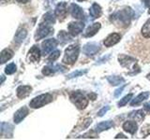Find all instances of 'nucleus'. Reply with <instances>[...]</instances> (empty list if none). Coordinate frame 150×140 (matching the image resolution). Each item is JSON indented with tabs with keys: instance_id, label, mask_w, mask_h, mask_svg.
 Returning <instances> with one entry per match:
<instances>
[{
	"instance_id": "nucleus-24",
	"label": "nucleus",
	"mask_w": 150,
	"mask_h": 140,
	"mask_svg": "<svg viewBox=\"0 0 150 140\" xmlns=\"http://www.w3.org/2000/svg\"><path fill=\"white\" fill-rule=\"evenodd\" d=\"M141 33H142L144 38H150V19H148L146 22L144 24V26L142 27V30H141Z\"/></svg>"
},
{
	"instance_id": "nucleus-1",
	"label": "nucleus",
	"mask_w": 150,
	"mask_h": 140,
	"mask_svg": "<svg viewBox=\"0 0 150 140\" xmlns=\"http://www.w3.org/2000/svg\"><path fill=\"white\" fill-rule=\"evenodd\" d=\"M133 16V11L130 8H127L125 9H122L115 13H114L111 16V20L115 22L118 25L123 24V25H129L130 22V19Z\"/></svg>"
},
{
	"instance_id": "nucleus-22",
	"label": "nucleus",
	"mask_w": 150,
	"mask_h": 140,
	"mask_svg": "<svg viewBox=\"0 0 150 140\" xmlns=\"http://www.w3.org/2000/svg\"><path fill=\"white\" fill-rule=\"evenodd\" d=\"M129 118L134 120L135 121H142L144 119V112L142 109L136 110L129 114Z\"/></svg>"
},
{
	"instance_id": "nucleus-9",
	"label": "nucleus",
	"mask_w": 150,
	"mask_h": 140,
	"mask_svg": "<svg viewBox=\"0 0 150 140\" xmlns=\"http://www.w3.org/2000/svg\"><path fill=\"white\" fill-rule=\"evenodd\" d=\"M69 9H70V14H71V16L73 18L78 19V20H83V19H84V13L83 11V9L80 8L78 5L71 4Z\"/></svg>"
},
{
	"instance_id": "nucleus-31",
	"label": "nucleus",
	"mask_w": 150,
	"mask_h": 140,
	"mask_svg": "<svg viewBox=\"0 0 150 140\" xmlns=\"http://www.w3.org/2000/svg\"><path fill=\"white\" fill-rule=\"evenodd\" d=\"M60 56V50H54V52H52L51 55L48 57L49 61H55Z\"/></svg>"
},
{
	"instance_id": "nucleus-4",
	"label": "nucleus",
	"mask_w": 150,
	"mask_h": 140,
	"mask_svg": "<svg viewBox=\"0 0 150 140\" xmlns=\"http://www.w3.org/2000/svg\"><path fill=\"white\" fill-rule=\"evenodd\" d=\"M53 101V96L50 93H45V94H40L39 96L35 97L30 102V106L32 108H39V107L43 106L50 102Z\"/></svg>"
},
{
	"instance_id": "nucleus-16",
	"label": "nucleus",
	"mask_w": 150,
	"mask_h": 140,
	"mask_svg": "<svg viewBox=\"0 0 150 140\" xmlns=\"http://www.w3.org/2000/svg\"><path fill=\"white\" fill-rule=\"evenodd\" d=\"M100 29V22H95V23H93L92 25L89 26L86 33H84V36H86V37H90V36H93L94 35H96L98 31Z\"/></svg>"
},
{
	"instance_id": "nucleus-28",
	"label": "nucleus",
	"mask_w": 150,
	"mask_h": 140,
	"mask_svg": "<svg viewBox=\"0 0 150 140\" xmlns=\"http://www.w3.org/2000/svg\"><path fill=\"white\" fill-rule=\"evenodd\" d=\"M44 21L51 23V24H53V23L55 22V18H54V15L52 12H48L46 13L44 15Z\"/></svg>"
},
{
	"instance_id": "nucleus-13",
	"label": "nucleus",
	"mask_w": 150,
	"mask_h": 140,
	"mask_svg": "<svg viewBox=\"0 0 150 140\" xmlns=\"http://www.w3.org/2000/svg\"><path fill=\"white\" fill-rule=\"evenodd\" d=\"M28 114V109L26 106H23L20 109H18L15 114H14V123H19L25 118L26 115Z\"/></svg>"
},
{
	"instance_id": "nucleus-30",
	"label": "nucleus",
	"mask_w": 150,
	"mask_h": 140,
	"mask_svg": "<svg viewBox=\"0 0 150 140\" xmlns=\"http://www.w3.org/2000/svg\"><path fill=\"white\" fill-rule=\"evenodd\" d=\"M132 98V93H129V94L126 95L124 98H122V99L118 102V106H125L126 104H128V102Z\"/></svg>"
},
{
	"instance_id": "nucleus-40",
	"label": "nucleus",
	"mask_w": 150,
	"mask_h": 140,
	"mask_svg": "<svg viewBox=\"0 0 150 140\" xmlns=\"http://www.w3.org/2000/svg\"><path fill=\"white\" fill-rule=\"evenodd\" d=\"M146 78H147L148 79H150V74H148V75H147V76H146Z\"/></svg>"
},
{
	"instance_id": "nucleus-20",
	"label": "nucleus",
	"mask_w": 150,
	"mask_h": 140,
	"mask_svg": "<svg viewBox=\"0 0 150 140\" xmlns=\"http://www.w3.org/2000/svg\"><path fill=\"white\" fill-rule=\"evenodd\" d=\"M112 125H114V123H112V120L102 121V123H98V124L97 125V127H96V132L100 133V132H102V131L108 130V129H110L111 127H112Z\"/></svg>"
},
{
	"instance_id": "nucleus-11",
	"label": "nucleus",
	"mask_w": 150,
	"mask_h": 140,
	"mask_svg": "<svg viewBox=\"0 0 150 140\" xmlns=\"http://www.w3.org/2000/svg\"><path fill=\"white\" fill-rule=\"evenodd\" d=\"M120 38H121V36L119 34H117V33H112V34L109 35L107 37H106V39H104V45L106 47H111V46H114L115 45L116 43H118V42L120 41Z\"/></svg>"
},
{
	"instance_id": "nucleus-21",
	"label": "nucleus",
	"mask_w": 150,
	"mask_h": 140,
	"mask_svg": "<svg viewBox=\"0 0 150 140\" xmlns=\"http://www.w3.org/2000/svg\"><path fill=\"white\" fill-rule=\"evenodd\" d=\"M12 56H13V51L11 49H5L1 52V60H0V62H1V64L6 63L7 61L12 58Z\"/></svg>"
},
{
	"instance_id": "nucleus-29",
	"label": "nucleus",
	"mask_w": 150,
	"mask_h": 140,
	"mask_svg": "<svg viewBox=\"0 0 150 140\" xmlns=\"http://www.w3.org/2000/svg\"><path fill=\"white\" fill-rule=\"evenodd\" d=\"M15 71H16L15 64H9L8 66H6V68H5V73L7 75H11L13 73H15Z\"/></svg>"
},
{
	"instance_id": "nucleus-6",
	"label": "nucleus",
	"mask_w": 150,
	"mask_h": 140,
	"mask_svg": "<svg viewBox=\"0 0 150 140\" xmlns=\"http://www.w3.org/2000/svg\"><path fill=\"white\" fill-rule=\"evenodd\" d=\"M57 44H58L57 40L54 39V38H50V39H47V40L43 41V42H42V44H41L42 54L47 55V54L51 53L52 51H53L56 48Z\"/></svg>"
},
{
	"instance_id": "nucleus-33",
	"label": "nucleus",
	"mask_w": 150,
	"mask_h": 140,
	"mask_svg": "<svg viewBox=\"0 0 150 140\" xmlns=\"http://www.w3.org/2000/svg\"><path fill=\"white\" fill-rule=\"evenodd\" d=\"M109 108H110V106H104L101 110H100V112H98V116H100V117H102L103 115H104V114L106 113V112H107L108 110H109Z\"/></svg>"
},
{
	"instance_id": "nucleus-2",
	"label": "nucleus",
	"mask_w": 150,
	"mask_h": 140,
	"mask_svg": "<svg viewBox=\"0 0 150 140\" xmlns=\"http://www.w3.org/2000/svg\"><path fill=\"white\" fill-rule=\"evenodd\" d=\"M80 48L77 44H73L69 46L65 50V55L63 58V62L68 64H72L76 62V60L79 56Z\"/></svg>"
},
{
	"instance_id": "nucleus-26",
	"label": "nucleus",
	"mask_w": 150,
	"mask_h": 140,
	"mask_svg": "<svg viewBox=\"0 0 150 140\" xmlns=\"http://www.w3.org/2000/svg\"><path fill=\"white\" fill-rule=\"evenodd\" d=\"M86 73H87V69L77 70V71H74L72 73H70L68 76V78H77V77H80V76H83V75L86 74Z\"/></svg>"
},
{
	"instance_id": "nucleus-7",
	"label": "nucleus",
	"mask_w": 150,
	"mask_h": 140,
	"mask_svg": "<svg viewBox=\"0 0 150 140\" xmlns=\"http://www.w3.org/2000/svg\"><path fill=\"white\" fill-rule=\"evenodd\" d=\"M55 16L58 18L59 21H64L65 18L67 17L68 14V8H67V3L66 2H60L57 4V6L55 8Z\"/></svg>"
},
{
	"instance_id": "nucleus-25",
	"label": "nucleus",
	"mask_w": 150,
	"mask_h": 140,
	"mask_svg": "<svg viewBox=\"0 0 150 140\" xmlns=\"http://www.w3.org/2000/svg\"><path fill=\"white\" fill-rule=\"evenodd\" d=\"M27 36V32L25 29H20L15 35V41L17 43H22V42L25 40V38Z\"/></svg>"
},
{
	"instance_id": "nucleus-32",
	"label": "nucleus",
	"mask_w": 150,
	"mask_h": 140,
	"mask_svg": "<svg viewBox=\"0 0 150 140\" xmlns=\"http://www.w3.org/2000/svg\"><path fill=\"white\" fill-rule=\"evenodd\" d=\"M54 70L53 69V67L46 66V67H43V69H42V74L45 75V76H50V75L54 74Z\"/></svg>"
},
{
	"instance_id": "nucleus-18",
	"label": "nucleus",
	"mask_w": 150,
	"mask_h": 140,
	"mask_svg": "<svg viewBox=\"0 0 150 140\" xmlns=\"http://www.w3.org/2000/svg\"><path fill=\"white\" fill-rule=\"evenodd\" d=\"M32 91V88L30 86H20L17 89V96L19 98H25Z\"/></svg>"
},
{
	"instance_id": "nucleus-36",
	"label": "nucleus",
	"mask_w": 150,
	"mask_h": 140,
	"mask_svg": "<svg viewBox=\"0 0 150 140\" xmlns=\"http://www.w3.org/2000/svg\"><path fill=\"white\" fill-rule=\"evenodd\" d=\"M144 108L146 109L147 111H149V112H150V102L146 103V104L144 105Z\"/></svg>"
},
{
	"instance_id": "nucleus-35",
	"label": "nucleus",
	"mask_w": 150,
	"mask_h": 140,
	"mask_svg": "<svg viewBox=\"0 0 150 140\" xmlns=\"http://www.w3.org/2000/svg\"><path fill=\"white\" fill-rule=\"evenodd\" d=\"M144 4H145V6H146L149 8L148 13L150 14V0H144Z\"/></svg>"
},
{
	"instance_id": "nucleus-12",
	"label": "nucleus",
	"mask_w": 150,
	"mask_h": 140,
	"mask_svg": "<svg viewBox=\"0 0 150 140\" xmlns=\"http://www.w3.org/2000/svg\"><path fill=\"white\" fill-rule=\"evenodd\" d=\"M118 60H119V63L122 66L127 67V68L130 67L131 64H136V60L132 57H130V56H127V55L122 54L118 57Z\"/></svg>"
},
{
	"instance_id": "nucleus-19",
	"label": "nucleus",
	"mask_w": 150,
	"mask_h": 140,
	"mask_svg": "<svg viewBox=\"0 0 150 140\" xmlns=\"http://www.w3.org/2000/svg\"><path fill=\"white\" fill-rule=\"evenodd\" d=\"M148 96H149V92H144L140 93V94H139L137 97L134 98V99H133L132 101H131L130 106H134L139 105L140 103H142V102H143V101H144L145 99H147Z\"/></svg>"
},
{
	"instance_id": "nucleus-37",
	"label": "nucleus",
	"mask_w": 150,
	"mask_h": 140,
	"mask_svg": "<svg viewBox=\"0 0 150 140\" xmlns=\"http://www.w3.org/2000/svg\"><path fill=\"white\" fill-rule=\"evenodd\" d=\"M115 138L117 139V138H125V139H127V137L125 136L124 134H117L116 136H115Z\"/></svg>"
},
{
	"instance_id": "nucleus-17",
	"label": "nucleus",
	"mask_w": 150,
	"mask_h": 140,
	"mask_svg": "<svg viewBox=\"0 0 150 140\" xmlns=\"http://www.w3.org/2000/svg\"><path fill=\"white\" fill-rule=\"evenodd\" d=\"M137 128H138V126L135 121H126L123 124V129L126 132H128L131 134H135V132L137 131Z\"/></svg>"
},
{
	"instance_id": "nucleus-3",
	"label": "nucleus",
	"mask_w": 150,
	"mask_h": 140,
	"mask_svg": "<svg viewBox=\"0 0 150 140\" xmlns=\"http://www.w3.org/2000/svg\"><path fill=\"white\" fill-rule=\"evenodd\" d=\"M70 100H71L73 104H75V106H76L79 109L86 108L88 105V100L86 99V97L80 91H76L72 92L71 94H70Z\"/></svg>"
},
{
	"instance_id": "nucleus-27",
	"label": "nucleus",
	"mask_w": 150,
	"mask_h": 140,
	"mask_svg": "<svg viewBox=\"0 0 150 140\" xmlns=\"http://www.w3.org/2000/svg\"><path fill=\"white\" fill-rule=\"evenodd\" d=\"M58 38H59L60 41H62L63 43H65V42H68V41H69L70 39H71L68 33H66L65 31H60V33L58 34Z\"/></svg>"
},
{
	"instance_id": "nucleus-8",
	"label": "nucleus",
	"mask_w": 150,
	"mask_h": 140,
	"mask_svg": "<svg viewBox=\"0 0 150 140\" xmlns=\"http://www.w3.org/2000/svg\"><path fill=\"white\" fill-rule=\"evenodd\" d=\"M84 28V23L83 22H69L68 25V30L69 33L71 36H78Z\"/></svg>"
},
{
	"instance_id": "nucleus-39",
	"label": "nucleus",
	"mask_w": 150,
	"mask_h": 140,
	"mask_svg": "<svg viewBox=\"0 0 150 140\" xmlns=\"http://www.w3.org/2000/svg\"><path fill=\"white\" fill-rule=\"evenodd\" d=\"M4 80H5V77L4 76H2V80H1V84L4 82Z\"/></svg>"
},
{
	"instance_id": "nucleus-15",
	"label": "nucleus",
	"mask_w": 150,
	"mask_h": 140,
	"mask_svg": "<svg viewBox=\"0 0 150 140\" xmlns=\"http://www.w3.org/2000/svg\"><path fill=\"white\" fill-rule=\"evenodd\" d=\"M89 14H90V17L92 19H97V18H100L102 14V10H101V8L98 4L97 3H94L90 9H89Z\"/></svg>"
},
{
	"instance_id": "nucleus-10",
	"label": "nucleus",
	"mask_w": 150,
	"mask_h": 140,
	"mask_svg": "<svg viewBox=\"0 0 150 140\" xmlns=\"http://www.w3.org/2000/svg\"><path fill=\"white\" fill-rule=\"evenodd\" d=\"M83 50L84 54H86L88 56H92L95 55L100 50V46L97 43H87L86 45H84Z\"/></svg>"
},
{
	"instance_id": "nucleus-5",
	"label": "nucleus",
	"mask_w": 150,
	"mask_h": 140,
	"mask_svg": "<svg viewBox=\"0 0 150 140\" xmlns=\"http://www.w3.org/2000/svg\"><path fill=\"white\" fill-rule=\"evenodd\" d=\"M53 31H54V29H53V27L51 26V23L47 22H45V23L41 22L39 28H38L37 33L35 35V40L38 41L41 38H43V37L50 35Z\"/></svg>"
},
{
	"instance_id": "nucleus-34",
	"label": "nucleus",
	"mask_w": 150,
	"mask_h": 140,
	"mask_svg": "<svg viewBox=\"0 0 150 140\" xmlns=\"http://www.w3.org/2000/svg\"><path fill=\"white\" fill-rule=\"evenodd\" d=\"M125 89V85H123L121 88H118L117 90H115V97H118L121 93H122V92H123V90Z\"/></svg>"
},
{
	"instance_id": "nucleus-38",
	"label": "nucleus",
	"mask_w": 150,
	"mask_h": 140,
	"mask_svg": "<svg viewBox=\"0 0 150 140\" xmlns=\"http://www.w3.org/2000/svg\"><path fill=\"white\" fill-rule=\"evenodd\" d=\"M17 1H18L19 3H26V2L29 1V0H17Z\"/></svg>"
},
{
	"instance_id": "nucleus-41",
	"label": "nucleus",
	"mask_w": 150,
	"mask_h": 140,
	"mask_svg": "<svg viewBox=\"0 0 150 140\" xmlns=\"http://www.w3.org/2000/svg\"><path fill=\"white\" fill-rule=\"evenodd\" d=\"M78 1H83V0H78Z\"/></svg>"
},
{
	"instance_id": "nucleus-23",
	"label": "nucleus",
	"mask_w": 150,
	"mask_h": 140,
	"mask_svg": "<svg viewBox=\"0 0 150 140\" xmlns=\"http://www.w3.org/2000/svg\"><path fill=\"white\" fill-rule=\"evenodd\" d=\"M108 81H109L112 85L116 86V85H120V84H123L125 82V79L122 77L118 76H112V77H108Z\"/></svg>"
},
{
	"instance_id": "nucleus-14",
	"label": "nucleus",
	"mask_w": 150,
	"mask_h": 140,
	"mask_svg": "<svg viewBox=\"0 0 150 140\" xmlns=\"http://www.w3.org/2000/svg\"><path fill=\"white\" fill-rule=\"evenodd\" d=\"M28 59L30 62H39L40 59V50L38 46H33L28 53Z\"/></svg>"
}]
</instances>
